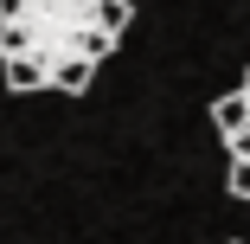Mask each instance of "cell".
Listing matches in <instances>:
<instances>
[{"label": "cell", "instance_id": "6da1fadb", "mask_svg": "<svg viewBox=\"0 0 250 244\" xmlns=\"http://www.w3.org/2000/svg\"><path fill=\"white\" fill-rule=\"evenodd\" d=\"M128 20V0H0V77L7 90L83 96Z\"/></svg>", "mask_w": 250, "mask_h": 244}, {"label": "cell", "instance_id": "7a4b0ae2", "mask_svg": "<svg viewBox=\"0 0 250 244\" xmlns=\"http://www.w3.org/2000/svg\"><path fill=\"white\" fill-rule=\"evenodd\" d=\"M212 122H218L225 155H231V200L250 206V71L212 103Z\"/></svg>", "mask_w": 250, "mask_h": 244}]
</instances>
